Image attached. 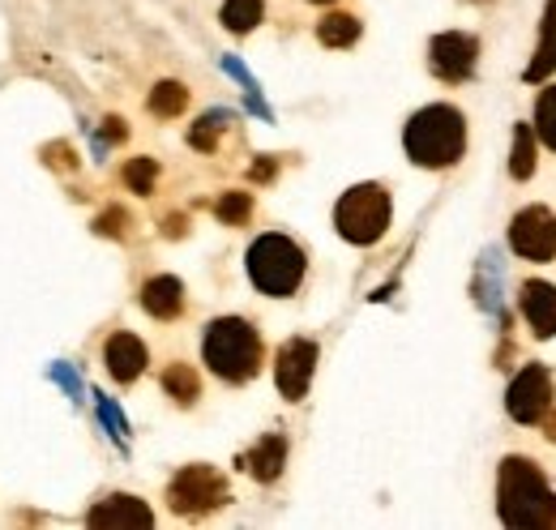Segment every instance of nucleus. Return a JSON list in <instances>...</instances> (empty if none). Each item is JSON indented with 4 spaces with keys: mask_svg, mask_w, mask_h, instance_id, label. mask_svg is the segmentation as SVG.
I'll return each instance as SVG.
<instances>
[{
    "mask_svg": "<svg viewBox=\"0 0 556 530\" xmlns=\"http://www.w3.org/2000/svg\"><path fill=\"white\" fill-rule=\"evenodd\" d=\"M202 359L206 368L227 381V386H244L262 373V359H266V346H262V333L253 321L244 317H218L206 326L202 338Z\"/></svg>",
    "mask_w": 556,
    "mask_h": 530,
    "instance_id": "nucleus-3",
    "label": "nucleus"
},
{
    "mask_svg": "<svg viewBox=\"0 0 556 530\" xmlns=\"http://www.w3.org/2000/svg\"><path fill=\"white\" fill-rule=\"evenodd\" d=\"M509 249L527 262H553L556 257V214L548 205H527L509 223Z\"/></svg>",
    "mask_w": 556,
    "mask_h": 530,
    "instance_id": "nucleus-8",
    "label": "nucleus"
},
{
    "mask_svg": "<svg viewBox=\"0 0 556 530\" xmlns=\"http://www.w3.org/2000/svg\"><path fill=\"white\" fill-rule=\"evenodd\" d=\"M514 180H531L535 176V125H518L514 129V159H509Z\"/></svg>",
    "mask_w": 556,
    "mask_h": 530,
    "instance_id": "nucleus-21",
    "label": "nucleus"
},
{
    "mask_svg": "<svg viewBox=\"0 0 556 530\" xmlns=\"http://www.w3.org/2000/svg\"><path fill=\"white\" fill-rule=\"evenodd\" d=\"M185 108H189V90H185L180 81H159V86L150 90V112H154V116L176 121Z\"/></svg>",
    "mask_w": 556,
    "mask_h": 530,
    "instance_id": "nucleus-19",
    "label": "nucleus"
},
{
    "mask_svg": "<svg viewBox=\"0 0 556 530\" xmlns=\"http://www.w3.org/2000/svg\"><path fill=\"white\" fill-rule=\"evenodd\" d=\"M43 159H52L56 167H73V150H70V146H48V150H43Z\"/></svg>",
    "mask_w": 556,
    "mask_h": 530,
    "instance_id": "nucleus-27",
    "label": "nucleus"
},
{
    "mask_svg": "<svg viewBox=\"0 0 556 530\" xmlns=\"http://www.w3.org/2000/svg\"><path fill=\"white\" fill-rule=\"evenodd\" d=\"M262 13H266L262 0H223V26L231 35H249L262 22Z\"/></svg>",
    "mask_w": 556,
    "mask_h": 530,
    "instance_id": "nucleus-20",
    "label": "nucleus"
},
{
    "mask_svg": "<svg viewBox=\"0 0 556 530\" xmlns=\"http://www.w3.org/2000/svg\"><path fill=\"white\" fill-rule=\"evenodd\" d=\"M103 125H108V129H103V132H108V141H125V132H129V129H125V121H121V116H108Z\"/></svg>",
    "mask_w": 556,
    "mask_h": 530,
    "instance_id": "nucleus-28",
    "label": "nucleus"
},
{
    "mask_svg": "<svg viewBox=\"0 0 556 530\" xmlns=\"http://www.w3.org/2000/svg\"><path fill=\"white\" fill-rule=\"evenodd\" d=\"M125 227H129V214H125V210H108V214H99V223H94L99 236H125Z\"/></svg>",
    "mask_w": 556,
    "mask_h": 530,
    "instance_id": "nucleus-26",
    "label": "nucleus"
},
{
    "mask_svg": "<svg viewBox=\"0 0 556 530\" xmlns=\"http://www.w3.org/2000/svg\"><path fill=\"white\" fill-rule=\"evenodd\" d=\"M214 214H218V223H227V227H244L249 214H253V198H249V193H223L218 205H214Z\"/></svg>",
    "mask_w": 556,
    "mask_h": 530,
    "instance_id": "nucleus-24",
    "label": "nucleus"
},
{
    "mask_svg": "<svg viewBox=\"0 0 556 530\" xmlns=\"http://www.w3.org/2000/svg\"><path fill=\"white\" fill-rule=\"evenodd\" d=\"M556 73V0L544 4V22H540V43H535V56H531V65H527V81L535 86V81H544V77H553Z\"/></svg>",
    "mask_w": 556,
    "mask_h": 530,
    "instance_id": "nucleus-16",
    "label": "nucleus"
},
{
    "mask_svg": "<svg viewBox=\"0 0 556 530\" xmlns=\"http://www.w3.org/2000/svg\"><path fill=\"white\" fill-rule=\"evenodd\" d=\"M359 17L355 13H326L321 22H317V39L326 43V48H351L355 39H359Z\"/></svg>",
    "mask_w": 556,
    "mask_h": 530,
    "instance_id": "nucleus-17",
    "label": "nucleus"
},
{
    "mask_svg": "<svg viewBox=\"0 0 556 530\" xmlns=\"http://www.w3.org/2000/svg\"><path fill=\"white\" fill-rule=\"evenodd\" d=\"M163 390H167V398H176L180 406H193L202 398V381H198V373L189 364H167L163 368Z\"/></svg>",
    "mask_w": 556,
    "mask_h": 530,
    "instance_id": "nucleus-18",
    "label": "nucleus"
},
{
    "mask_svg": "<svg viewBox=\"0 0 556 530\" xmlns=\"http://www.w3.org/2000/svg\"><path fill=\"white\" fill-rule=\"evenodd\" d=\"M141 308H146L154 321H176V317L185 313V287H180V278H172V274L146 278V287H141Z\"/></svg>",
    "mask_w": 556,
    "mask_h": 530,
    "instance_id": "nucleus-13",
    "label": "nucleus"
},
{
    "mask_svg": "<svg viewBox=\"0 0 556 530\" xmlns=\"http://www.w3.org/2000/svg\"><path fill=\"white\" fill-rule=\"evenodd\" d=\"M317 373V342L313 338H287L275 355V386L287 402H300Z\"/></svg>",
    "mask_w": 556,
    "mask_h": 530,
    "instance_id": "nucleus-9",
    "label": "nucleus"
},
{
    "mask_svg": "<svg viewBox=\"0 0 556 530\" xmlns=\"http://www.w3.org/2000/svg\"><path fill=\"white\" fill-rule=\"evenodd\" d=\"M553 373L544 368V364H527L514 381H509V390H505V411H509V419H518V424H540L548 411H553Z\"/></svg>",
    "mask_w": 556,
    "mask_h": 530,
    "instance_id": "nucleus-7",
    "label": "nucleus"
},
{
    "mask_svg": "<svg viewBox=\"0 0 556 530\" xmlns=\"http://www.w3.org/2000/svg\"><path fill=\"white\" fill-rule=\"evenodd\" d=\"M185 231V218H167V236H180Z\"/></svg>",
    "mask_w": 556,
    "mask_h": 530,
    "instance_id": "nucleus-31",
    "label": "nucleus"
},
{
    "mask_svg": "<svg viewBox=\"0 0 556 530\" xmlns=\"http://www.w3.org/2000/svg\"><path fill=\"white\" fill-rule=\"evenodd\" d=\"M253 180H275V159H262V163H253V172H249Z\"/></svg>",
    "mask_w": 556,
    "mask_h": 530,
    "instance_id": "nucleus-29",
    "label": "nucleus"
},
{
    "mask_svg": "<svg viewBox=\"0 0 556 530\" xmlns=\"http://www.w3.org/2000/svg\"><path fill=\"white\" fill-rule=\"evenodd\" d=\"M244 265H249V278H253V287H257L262 295L287 300V295L300 291L304 269H308V257H304V249H300L291 236L266 231V236H257V240L249 244Z\"/></svg>",
    "mask_w": 556,
    "mask_h": 530,
    "instance_id": "nucleus-4",
    "label": "nucleus"
},
{
    "mask_svg": "<svg viewBox=\"0 0 556 530\" xmlns=\"http://www.w3.org/2000/svg\"><path fill=\"white\" fill-rule=\"evenodd\" d=\"M154 180H159V163L154 159H129L125 163V185L141 193V198H150L154 193Z\"/></svg>",
    "mask_w": 556,
    "mask_h": 530,
    "instance_id": "nucleus-23",
    "label": "nucleus"
},
{
    "mask_svg": "<svg viewBox=\"0 0 556 530\" xmlns=\"http://www.w3.org/2000/svg\"><path fill=\"white\" fill-rule=\"evenodd\" d=\"M218 129H223V116H206V121H198V129L189 132V141L198 150H214V132Z\"/></svg>",
    "mask_w": 556,
    "mask_h": 530,
    "instance_id": "nucleus-25",
    "label": "nucleus"
},
{
    "mask_svg": "<svg viewBox=\"0 0 556 530\" xmlns=\"http://www.w3.org/2000/svg\"><path fill=\"white\" fill-rule=\"evenodd\" d=\"M86 527H154V514L141 505L138 496L116 492V496L99 501V505L86 514Z\"/></svg>",
    "mask_w": 556,
    "mask_h": 530,
    "instance_id": "nucleus-12",
    "label": "nucleus"
},
{
    "mask_svg": "<svg viewBox=\"0 0 556 530\" xmlns=\"http://www.w3.org/2000/svg\"><path fill=\"white\" fill-rule=\"evenodd\" d=\"M227 479L214 470V466H185L172 483H167V505H172V514H180V518H202L210 509H218V505H227Z\"/></svg>",
    "mask_w": 556,
    "mask_h": 530,
    "instance_id": "nucleus-6",
    "label": "nucleus"
},
{
    "mask_svg": "<svg viewBox=\"0 0 556 530\" xmlns=\"http://www.w3.org/2000/svg\"><path fill=\"white\" fill-rule=\"evenodd\" d=\"M240 466L253 475V479H262V483H275L278 475H282V466H287V441L278 437V432H270V437H262L244 458H240Z\"/></svg>",
    "mask_w": 556,
    "mask_h": 530,
    "instance_id": "nucleus-15",
    "label": "nucleus"
},
{
    "mask_svg": "<svg viewBox=\"0 0 556 530\" xmlns=\"http://www.w3.org/2000/svg\"><path fill=\"white\" fill-rule=\"evenodd\" d=\"M522 317L535 338H556V287L553 282H522Z\"/></svg>",
    "mask_w": 556,
    "mask_h": 530,
    "instance_id": "nucleus-14",
    "label": "nucleus"
},
{
    "mask_svg": "<svg viewBox=\"0 0 556 530\" xmlns=\"http://www.w3.org/2000/svg\"><path fill=\"white\" fill-rule=\"evenodd\" d=\"M390 218H394V205H390V193L381 185H355L334 205V227L355 249L377 244L390 231Z\"/></svg>",
    "mask_w": 556,
    "mask_h": 530,
    "instance_id": "nucleus-5",
    "label": "nucleus"
},
{
    "mask_svg": "<svg viewBox=\"0 0 556 530\" xmlns=\"http://www.w3.org/2000/svg\"><path fill=\"white\" fill-rule=\"evenodd\" d=\"M103 364H108L112 381L134 386L141 373H146V342L129 330L112 333V338H108V346H103Z\"/></svg>",
    "mask_w": 556,
    "mask_h": 530,
    "instance_id": "nucleus-11",
    "label": "nucleus"
},
{
    "mask_svg": "<svg viewBox=\"0 0 556 530\" xmlns=\"http://www.w3.org/2000/svg\"><path fill=\"white\" fill-rule=\"evenodd\" d=\"M540 424H544V437H548V441L556 445V411H548V415H544Z\"/></svg>",
    "mask_w": 556,
    "mask_h": 530,
    "instance_id": "nucleus-30",
    "label": "nucleus"
},
{
    "mask_svg": "<svg viewBox=\"0 0 556 530\" xmlns=\"http://www.w3.org/2000/svg\"><path fill=\"white\" fill-rule=\"evenodd\" d=\"M407 159L428 172H445L467 154V116L454 103H428L403 129Z\"/></svg>",
    "mask_w": 556,
    "mask_h": 530,
    "instance_id": "nucleus-2",
    "label": "nucleus"
},
{
    "mask_svg": "<svg viewBox=\"0 0 556 530\" xmlns=\"http://www.w3.org/2000/svg\"><path fill=\"white\" fill-rule=\"evenodd\" d=\"M480 61V39L476 35H463V30H445L428 43V68L441 77V81H467L476 73Z\"/></svg>",
    "mask_w": 556,
    "mask_h": 530,
    "instance_id": "nucleus-10",
    "label": "nucleus"
},
{
    "mask_svg": "<svg viewBox=\"0 0 556 530\" xmlns=\"http://www.w3.org/2000/svg\"><path fill=\"white\" fill-rule=\"evenodd\" d=\"M535 137L556 150V86H544L535 99Z\"/></svg>",
    "mask_w": 556,
    "mask_h": 530,
    "instance_id": "nucleus-22",
    "label": "nucleus"
},
{
    "mask_svg": "<svg viewBox=\"0 0 556 530\" xmlns=\"http://www.w3.org/2000/svg\"><path fill=\"white\" fill-rule=\"evenodd\" d=\"M496 514H501L505 527H556V492L531 458H518V454L501 458V466H496Z\"/></svg>",
    "mask_w": 556,
    "mask_h": 530,
    "instance_id": "nucleus-1",
    "label": "nucleus"
},
{
    "mask_svg": "<svg viewBox=\"0 0 556 530\" xmlns=\"http://www.w3.org/2000/svg\"><path fill=\"white\" fill-rule=\"evenodd\" d=\"M308 4H334V0H308Z\"/></svg>",
    "mask_w": 556,
    "mask_h": 530,
    "instance_id": "nucleus-32",
    "label": "nucleus"
}]
</instances>
